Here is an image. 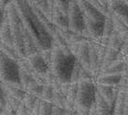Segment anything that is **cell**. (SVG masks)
<instances>
[{
	"mask_svg": "<svg viewBox=\"0 0 128 115\" xmlns=\"http://www.w3.org/2000/svg\"><path fill=\"white\" fill-rule=\"evenodd\" d=\"M14 5L19 17L26 30L33 38L38 50L51 49L53 47V38L44 24L38 18L33 7L27 0H11Z\"/></svg>",
	"mask_w": 128,
	"mask_h": 115,
	"instance_id": "6da1fadb",
	"label": "cell"
},
{
	"mask_svg": "<svg viewBox=\"0 0 128 115\" xmlns=\"http://www.w3.org/2000/svg\"><path fill=\"white\" fill-rule=\"evenodd\" d=\"M76 62V58L68 46L52 47L50 70L60 83H71V75Z\"/></svg>",
	"mask_w": 128,
	"mask_h": 115,
	"instance_id": "7a4b0ae2",
	"label": "cell"
},
{
	"mask_svg": "<svg viewBox=\"0 0 128 115\" xmlns=\"http://www.w3.org/2000/svg\"><path fill=\"white\" fill-rule=\"evenodd\" d=\"M4 12H5V18L8 20L10 27H11V30H12L14 47L16 50L21 59L25 58L26 54L25 48H24V40H23L24 25L19 17L18 13L12 1L7 5Z\"/></svg>",
	"mask_w": 128,
	"mask_h": 115,
	"instance_id": "3957f363",
	"label": "cell"
},
{
	"mask_svg": "<svg viewBox=\"0 0 128 115\" xmlns=\"http://www.w3.org/2000/svg\"><path fill=\"white\" fill-rule=\"evenodd\" d=\"M96 85L94 81L78 82V92L73 112L75 115H89L96 103Z\"/></svg>",
	"mask_w": 128,
	"mask_h": 115,
	"instance_id": "277c9868",
	"label": "cell"
},
{
	"mask_svg": "<svg viewBox=\"0 0 128 115\" xmlns=\"http://www.w3.org/2000/svg\"><path fill=\"white\" fill-rule=\"evenodd\" d=\"M0 82L3 83L20 85L18 61L8 57L1 50H0Z\"/></svg>",
	"mask_w": 128,
	"mask_h": 115,
	"instance_id": "5b68a950",
	"label": "cell"
},
{
	"mask_svg": "<svg viewBox=\"0 0 128 115\" xmlns=\"http://www.w3.org/2000/svg\"><path fill=\"white\" fill-rule=\"evenodd\" d=\"M66 15L68 19V30L73 33L84 35L85 34V17H84L83 12L81 11L80 7L78 6L75 0H71Z\"/></svg>",
	"mask_w": 128,
	"mask_h": 115,
	"instance_id": "8992f818",
	"label": "cell"
},
{
	"mask_svg": "<svg viewBox=\"0 0 128 115\" xmlns=\"http://www.w3.org/2000/svg\"><path fill=\"white\" fill-rule=\"evenodd\" d=\"M78 6L80 7L81 11L83 12L85 19L90 20H97V21H104L106 14L98 10L94 5H92L88 0H75Z\"/></svg>",
	"mask_w": 128,
	"mask_h": 115,
	"instance_id": "52a82bcc",
	"label": "cell"
},
{
	"mask_svg": "<svg viewBox=\"0 0 128 115\" xmlns=\"http://www.w3.org/2000/svg\"><path fill=\"white\" fill-rule=\"evenodd\" d=\"M96 85L97 92L106 101V103L109 105L110 108L114 112L116 100L120 92L118 86H110V85H105V84H100V83H96Z\"/></svg>",
	"mask_w": 128,
	"mask_h": 115,
	"instance_id": "ba28073f",
	"label": "cell"
},
{
	"mask_svg": "<svg viewBox=\"0 0 128 115\" xmlns=\"http://www.w3.org/2000/svg\"><path fill=\"white\" fill-rule=\"evenodd\" d=\"M26 59H27L28 63L30 64L31 68L38 74H45L49 70V66L45 62L44 58L42 57L40 51L26 57Z\"/></svg>",
	"mask_w": 128,
	"mask_h": 115,
	"instance_id": "9c48e42d",
	"label": "cell"
},
{
	"mask_svg": "<svg viewBox=\"0 0 128 115\" xmlns=\"http://www.w3.org/2000/svg\"><path fill=\"white\" fill-rule=\"evenodd\" d=\"M108 6L112 13L116 14L128 25V4L120 0H108Z\"/></svg>",
	"mask_w": 128,
	"mask_h": 115,
	"instance_id": "30bf717a",
	"label": "cell"
},
{
	"mask_svg": "<svg viewBox=\"0 0 128 115\" xmlns=\"http://www.w3.org/2000/svg\"><path fill=\"white\" fill-rule=\"evenodd\" d=\"M123 74H99L96 77V83L110 85V86H118L122 80Z\"/></svg>",
	"mask_w": 128,
	"mask_h": 115,
	"instance_id": "8fae6325",
	"label": "cell"
},
{
	"mask_svg": "<svg viewBox=\"0 0 128 115\" xmlns=\"http://www.w3.org/2000/svg\"><path fill=\"white\" fill-rule=\"evenodd\" d=\"M128 73V66L123 59H118L100 71V74H124Z\"/></svg>",
	"mask_w": 128,
	"mask_h": 115,
	"instance_id": "7c38bea8",
	"label": "cell"
},
{
	"mask_svg": "<svg viewBox=\"0 0 128 115\" xmlns=\"http://www.w3.org/2000/svg\"><path fill=\"white\" fill-rule=\"evenodd\" d=\"M2 85H3V89L5 91V94L9 96H12L14 98H16L20 101L23 100L24 96L26 94V91L23 88L21 85H18V84H10V83H2Z\"/></svg>",
	"mask_w": 128,
	"mask_h": 115,
	"instance_id": "4fadbf2b",
	"label": "cell"
},
{
	"mask_svg": "<svg viewBox=\"0 0 128 115\" xmlns=\"http://www.w3.org/2000/svg\"><path fill=\"white\" fill-rule=\"evenodd\" d=\"M77 92H78V82L71 83L68 91L66 94V109L68 111H73V109H74Z\"/></svg>",
	"mask_w": 128,
	"mask_h": 115,
	"instance_id": "5bb4252c",
	"label": "cell"
},
{
	"mask_svg": "<svg viewBox=\"0 0 128 115\" xmlns=\"http://www.w3.org/2000/svg\"><path fill=\"white\" fill-rule=\"evenodd\" d=\"M96 106L97 115H113V110L110 108V106L106 103V101L103 99L101 95L97 92L96 90Z\"/></svg>",
	"mask_w": 128,
	"mask_h": 115,
	"instance_id": "9a60e30c",
	"label": "cell"
},
{
	"mask_svg": "<svg viewBox=\"0 0 128 115\" xmlns=\"http://www.w3.org/2000/svg\"><path fill=\"white\" fill-rule=\"evenodd\" d=\"M0 40L7 45L14 46L12 30H11L10 24L6 18H5V21L3 22V24L0 28Z\"/></svg>",
	"mask_w": 128,
	"mask_h": 115,
	"instance_id": "2e32d148",
	"label": "cell"
},
{
	"mask_svg": "<svg viewBox=\"0 0 128 115\" xmlns=\"http://www.w3.org/2000/svg\"><path fill=\"white\" fill-rule=\"evenodd\" d=\"M126 100H127V92L120 89L118 95L116 100L115 107H114V112H113L114 115H123Z\"/></svg>",
	"mask_w": 128,
	"mask_h": 115,
	"instance_id": "e0dca14e",
	"label": "cell"
},
{
	"mask_svg": "<svg viewBox=\"0 0 128 115\" xmlns=\"http://www.w3.org/2000/svg\"><path fill=\"white\" fill-rule=\"evenodd\" d=\"M122 54H120V51H116L115 49H112V48H108V50L106 52V55H105V57H104V59H103V62H102V65H101V69L100 71L103 70L104 68H106L108 65L112 63V62H114L116 60H118V59H120V56Z\"/></svg>",
	"mask_w": 128,
	"mask_h": 115,
	"instance_id": "ac0fdd59",
	"label": "cell"
},
{
	"mask_svg": "<svg viewBox=\"0 0 128 115\" xmlns=\"http://www.w3.org/2000/svg\"><path fill=\"white\" fill-rule=\"evenodd\" d=\"M123 45H124V40L122 38V35L114 31V33L109 37V47L120 52Z\"/></svg>",
	"mask_w": 128,
	"mask_h": 115,
	"instance_id": "d6986e66",
	"label": "cell"
},
{
	"mask_svg": "<svg viewBox=\"0 0 128 115\" xmlns=\"http://www.w3.org/2000/svg\"><path fill=\"white\" fill-rule=\"evenodd\" d=\"M109 14L112 17L113 20V24H114V28H115V31L120 34H125L128 32V25L122 20L120 17H118L116 14H115L114 13H112L111 11L108 12Z\"/></svg>",
	"mask_w": 128,
	"mask_h": 115,
	"instance_id": "ffe728a7",
	"label": "cell"
},
{
	"mask_svg": "<svg viewBox=\"0 0 128 115\" xmlns=\"http://www.w3.org/2000/svg\"><path fill=\"white\" fill-rule=\"evenodd\" d=\"M51 103L55 107L66 109V97H64V95L62 93V91L60 89V84L54 87Z\"/></svg>",
	"mask_w": 128,
	"mask_h": 115,
	"instance_id": "44dd1931",
	"label": "cell"
},
{
	"mask_svg": "<svg viewBox=\"0 0 128 115\" xmlns=\"http://www.w3.org/2000/svg\"><path fill=\"white\" fill-rule=\"evenodd\" d=\"M42 83H38L35 79L30 82V83L28 84V86L26 87L25 91L27 93H30V94H33L38 98H40L42 96Z\"/></svg>",
	"mask_w": 128,
	"mask_h": 115,
	"instance_id": "7402d4cb",
	"label": "cell"
},
{
	"mask_svg": "<svg viewBox=\"0 0 128 115\" xmlns=\"http://www.w3.org/2000/svg\"><path fill=\"white\" fill-rule=\"evenodd\" d=\"M0 50L3 52L5 55H7L8 57L12 58L13 59H16V60H18V61L19 59H21L14 46H10V45L5 44V43H3L1 40H0Z\"/></svg>",
	"mask_w": 128,
	"mask_h": 115,
	"instance_id": "603a6c76",
	"label": "cell"
},
{
	"mask_svg": "<svg viewBox=\"0 0 128 115\" xmlns=\"http://www.w3.org/2000/svg\"><path fill=\"white\" fill-rule=\"evenodd\" d=\"M33 80H34V78L32 75L28 71H26L25 69H23L22 67L19 66V82H20V85L22 86L23 89H26L28 84Z\"/></svg>",
	"mask_w": 128,
	"mask_h": 115,
	"instance_id": "cb8c5ba5",
	"label": "cell"
},
{
	"mask_svg": "<svg viewBox=\"0 0 128 115\" xmlns=\"http://www.w3.org/2000/svg\"><path fill=\"white\" fill-rule=\"evenodd\" d=\"M115 31L114 28V24H113V20L112 17L109 14V13H107L106 17H105V21H104V30H103V36L104 37H110Z\"/></svg>",
	"mask_w": 128,
	"mask_h": 115,
	"instance_id": "d4e9b609",
	"label": "cell"
},
{
	"mask_svg": "<svg viewBox=\"0 0 128 115\" xmlns=\"http://www.w3.org/2000/svg\"><path fill=\"white\" fill-rule=\"evenodd\" d=\"M37 100H38V97H36L33 94H30V93H27V92H26L25 96H24V98L22 100V102L24 103V105L26 106V108L30 111L31 115H32L33 109H34V106L37 102Z\"/></svg>",
	"mask_w": 128,
	"mask_h": 115,
	"instance_id": "484cf974",
	"label": "cell"
},
{
	"mask_svg": "<svg viewBox=\"0 0 128 115\" xmlns=\"http://www.w3.org/2000/svg\"><path fill=\"white\" fill-rule=\"evenodd\" d=\"M53 104L51 102H47L44 100H42L38 115H52L53 111Z\"/></svg>",
	"mask_w": 128,
	"mask_h": 115,
	"instance_id": "4316f807",
	"label": "cell"
},
{
	"mask_svg": "<svg viewBox=\"0 0 128 115\" xmlns=\"http://www.w3.org/2000/svg\"><path fill=\"white\" fill-rule=\"evenodd\" d=\"M53 90H54V87L52 85H50V84H44L40 99L47 101V102H51L52 97H53Z\"/></svg>",
	"mask_w": 128,
	"mask_h": 115,
	"instance_id": "83f0119b",
	"label": "cell"
},
{
	"mask_svg": "<svg viewBox=\"0 0 128 115\" xmlns=\"http://www.w3.org/2000/svg\"><path fill=\"white\" fill-rule=\"evenodd\" d=\"M71 0H54L55 6L59 11H61L64 14H68V11L70 5Z\"/></svg>",
	"mask_w": 128,
	"mask_h": 115,
	"instance_id": "f1b7e54d",
	"label": "cell"
},
{
	"mask_svg": "<svg viewBox=\"0 0 128 115\" xmlns=\"http://www.w3.org/2000/svg\"><path fill=\"white\" fill-rule=\"evenodd\" d=\"M82 68H83L82 65L76 60L74 68H73V71H72V75H71V83L79 82V75H80V72L82 70Z\"/></svg>",
	"mask_w": 128,
	"mask_h": 115,
	"instance_id": "f546056e",
	"label": "cell"
},
{
	"mask_svg": "<svg viewBox=\"0 0 128 115\" xmlns=\"http://www.w3.org/2000/svg\"><path fill=\"white\" fill-rule=\"evenodd\" d=\"M21 102H22V101H20V100L16 99V98H14L12 96L6 95V103L8 105L11 106V108H12L16 112V110L18 109Z\"/></svg>",
	"mask_w": 128,
	"mask_h": 115,
	"instance_id": "4dcf8cb0",
	"label": "cell"
},
{
	"mask_svg": "<svg viewBox=\"0 0 128 115\" xmlns=\"http://www.w3.org/2000/svg\"><path fill=\"white\" fill-rule=\"evenodd\" d=\"M6 106V94H5V91L3 89V85L2 83L0 82V107L1 108H5Z\"/></svg>",
	"mask_w": 128,
	"mask_h": 115,
	"instance_id": "1f68e13d",
	"label": "cell"
},
{
	"mask_svg": "<svg viewBox=\"0 0 128 115\" xmlns=\"http://www.w3.org/2000/svg\"><path fill=\"white\" fill-rule=\"evenodd\" d=\"M16 115H31L30 111H29L28 109L26 108V106L24 105V103L23 102H21L18 109L16 110Z\"/></svg>",
	"mask_w": 128,
	"mask_h": 115,
	"instance_id": "d6a6232c",
	"label": "cell"
},
{
	"mask_svg": "<svg viewBox=\"0 0 128 115\" xmlns=\"http://www.w3.org/2000/svg\"><path fill=\"white\" fill-rule=\"evenodd\" d=\"M66 113V109L63 108H59V107H53V111L52 115H64Z\"/></svg>",
	"mask_w": 128,
	"mask_h": 115,
	"instance_id": "836d02e7",
	"label": "cell"
},
{
	"mask_svg": "<svg viewBox=\"0 0 128 115\" xmlns=\"http://www.w3.org/2000/svg\"><path fill=\"white\" fill-rule=\"evenodd\" d=\"M40 103H42V99L38 98L37 102L34 106V109L32 111V115H38V111H40Z\"/></svg>",
	"mask_w": 128,
	"mask_h": 115,
	"instance_id": "e575fe53",
	"label": "cell"
},
{
	"mask_svg": "<svg viewBox=\"0 0 128 115\" xmlns=\"http://www.w3.org/2000/svg\"><path fill=\"white\" fill-rule=\"evenodd\" d=\"M4 21H5V12H4V10L0 7V28H1V26H2Z\"/></svg>",
	"mask_w": 128,
	"mask_h": 115,
	"instance_id": "d590c367",
	"label": "cell"
},
{
	"mask_svg": "<svg viewBox=\"0 0 128 115\" xmlns=\"http://www.w3.org/2000/svg\"><path fill=\"white\" fill-rule=\"evenodd\" d=\"M122 57H123V58H122V59L124 60V62H125V63H126V65L128 66V53L126 54V55L122 56Z\"/></svg>",
	"mask_w": 128,
	"mask_h": 115,
	"instance_id": "8d00e7d4",
	"label": "cell"
},
{
	"mask_svg": "<svg viewBox=\"0 0 128 115\" xmlns=\"http://www.w3.org/2000/svg\"><path fill=\"white\" fill-rule=\"evenodd\" d=\"M64 115H75V113H74L73 111H68V110H66V113Z\"/></svg>",
	"mask_w": 128,
	"mask_h": 115,
	"instance_id": "74e56055",
	"label": "cell"
},
{
	"mask_svg": "<svg viewBox=\"0 0 128 115\" xmlns=\"http://www.w3.org/2000/svg\"><path fill=\"white\" fill-rule=\"evenodd\" d=\"M3 110H4L3 108H1V107H0V114H2V113H3Z\"/></svg>",
	"mask_w": 128,
	"mask_h": 115,
	"instance_id": "f35d334b",
	"label": "cell"
},
{
	"mask_svg": "<svg viewBox=\"0 0 128 115\" xmlns=\"http://www.w3.org/2000/svg\"><path fill=\"white\" fill-rule=\"evenodd\" d=\"M120 1H122V2H125V3H127V4H128V0H120Z\"/></svg>",
	"mask_w": 128,
	"mask_h": 115,
	"instance_id": "ab89813d",
	"label": "cell"
},
{
	"mask_svg": "<svg viewBox=\"0 0 128 115\" xmlns=\"http://www.w3.org/2000/svg\"><path fill=\"white\" fill-rule=\"evenodd\" d=\"M2 115H8V114H5V113H2Z\"/></svg>",
	"mask_w": 128,
	"mask_h": 115,
	"instance_id": "60d3db41",
	"label": "cell"
},
{
	"mask_svg": "<svg viewBox=\"0 0 128 115\" xmlns=\"http://www.w3.org/2000/svg\"><path fill=\"white\" fill-rule=\"evenodd\" d=\"M0 115H2V114H0Z\"/></svg>",
	"mask_w": 128,
	"mask_h": 115,
	"instance_id": "b9f144b4",
	"label": "cell"
},
{
	"mask_svg": "<svg viewBox=\"0 0 128 115\" xmlns=\"http://www.w3.org/2000/svg\"><path fill=\"white\" fill-rule=\"evenodd\" d=\"M127 74H128V73H127Z\"/></svg>",
	"mask_w": 128,
	"mask_h": 115,
	"instance_id": "7bdbcfd3",
	"label": "cell"
},
{
	"mask_svg": "<svg viewBox=\"0 0 128 115\" xmlns=\"http://www.w3.org/2000/svg\"><path fill=\"white\" fill-rule=\"evenodd\" d=\"M113 115H114V114H113Z\"/></svg>",
	"mask_w": 128,
	"mask_h": 115,
	"instance_id": "ee69618b",
	"label": "cell"
}]
</instances>
